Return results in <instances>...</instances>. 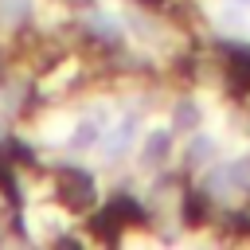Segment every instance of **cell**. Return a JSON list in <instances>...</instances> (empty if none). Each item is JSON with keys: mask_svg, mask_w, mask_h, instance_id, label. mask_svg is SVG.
I'll list each match as a JSON object with an SVG mask.
<instances>
[{"mask_svg": "<svg viewBox=\"0 0 250 250\" xmlns=\"http://www.w3.org/2000/svg\"><path fill=\"white\" fill-rule=\"evenodd\" d=\"M168 152H172V129H148L145 133V145H141V156H145V164H160V160H168Z\"/></svg>", "mask_w": 250, "mask_h": 250, "instance_id": "cell-1", "label": "cell"}, {"mask_svg": "<svg viewBox=\"0 0 250 250\" xmlns=\"http://www.w3.org/2000/svg\"><path fill=\"white\" fill-rule=\"evenodd\" d=\"M133 137H137V121H133V117L117 121V125L109 129V137H105V152H121V148H129Z\"/></svg>", "mask_w": 250, "mask_h": 250, "instance_id": "cell-2", "label": "cell"}, {"mask_svg": "<svg viewBox=\"0 0 250 250\" xmlns=\"http://www.w3.org/2000/svg\"><path fill=\"white\" fill-rule=\"evenodd\" d=\"M98 137H102V125H98L94 117H82V121L70 129V145H74V148H90Z\"/></svg>", "mask_w": 250, "mask_h": 250, "instance_id": "cell-3", "label": "cell"}, {"mask_svg": "<svg viewBox=\"0 0 250 250\" xmlns=\"http://www.w3.org/2000/svg\"><path fill=\"white\" fill-rule=\"evenodd\" d=\"M172 125L176 129H199V105L195 102H180L172 109Z\"/></svg>", "mask_w": 250, "mask_h": 250, "instance_id": "cell-4", "label": "cell"}, {"mask_svg": "<svg viewBox=\"0 0 250 250\" xmlns=\"http://www.w3.org/2000/svg\"><path fill=\"white\" fill-rule=\"evenodd\" d=\"M211 152H215V137L195 133V137H191V145H188V160H191V164H203Z\"/></svg>", "mask_w": 250, "mask_h": 250, "instance_id": "cell-5", "label": "cell"}, {"mask_svg": "<svg viewBox=\"0 0 250 250\" xmlns=\"http://www.w3.org/2000/svg\"><path fill=\"white\" fill-rule=\"evenodd\" d=\"M27 8H31V0H0V20L4 23H16V20L27 16Z\"/></svg>", "mask_w": 250, "mask_h": 250, "instance_id": "cell-6", "label": "cell"}, {"mask_svg": "<svg viewBox=\"0 0 250 250\" xmlns=\"http://www.w3.org/2000/svg\"><path fill=\"white\" fill-rule=\"evenodd\" d=\"M234 8H250V0H234Z\"/></svg>", "mask_w": 250, "mask_h": 250, "instance_id": "cell-7", "label": "cell"}]
</instances>
